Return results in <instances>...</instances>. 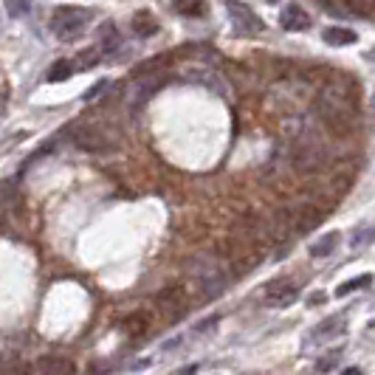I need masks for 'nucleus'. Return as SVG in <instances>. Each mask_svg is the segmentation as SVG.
Wrapping results in <instances>:
<instances>
[{
	"mask_svg": "<svg viewBox=\"0 0 375 375\" xmlns=\"http://www.w3.org/2000/svg\"><path fill=\"white\" fill-rule=\"evenodd\" d=\"M90 23V12L88 9H79V6H62L54 12L51 17V31L59 37V40H77L85 26Z\"/></svg>",
	"mask_w": 375,
	"mask_h": 375,
	"instance_id": "f257e3e1",
	"label": "nucleus"
},
{
	"mask_svg": "<svg viewBox=\"0 0 375 375\" xmlns=\"http://www.w3.org/2000/svg\"><path fill=\"white\" fill-rule=\"evenodd\" d=\"M192 274H195L198 288L203 291L206 299H212V296H217V294L226 291L229 276H226V271L221 268V263H214V260H209V257H198V260H192Z\"/></svg>",
	"mask_w": 375,
	"mask_h": 375,
	"instance_id": "f03ea898",
	"label": "nucleus"
},
{
	"mask_svg": "<svg viewBox=\"0 0 375 375\" xmlns=\"http://www.w3.org/2000/svg\"><path fill=\"white\" fill-rule=\"evenodd\" d=\"M161 85H164V77H161V74L133 79L130 88H128V105H130L133 110H141V108L150 102V97H152V93L159 90Z\"/></svg>",
	"mask_w": 375,
	"mask_h": 375,
	"instance_id": "7ed1b4c3",
	"label": "nucleus"
},
{
	"mask_svg": "<svg viewBox=\"0 0 375 375\" xmlns=\"http://www.w3.org/2000/svg\"><path fill=\"white\" fill-rule=\"evenodd\" d=\"M226 9H229V17H232L234 28H237V31H243V34H260V31L265 28V26H263V20H260L252 9H248V6L237 3V0H229Z\"/></svg>",
	"mask_w": 375,
	"mask_h": 375,
	"instance_id": "20e7f679",
	"label": "nucleus"
},
{
	"mask_svg": "<svg viewBox=\"0 0 375 375\" xmlns=\"http://www.w3.org/2000/svg\"><path fill=\"white\" fill-rule=\"evenodd\" d=\"M296 296H299V288L291 283V279H274L263 294L265 305H271V307H288V305L296 302Z\"/></svg>",
	"mask_w": 375,
	"mask_h": 375,
	"instance_id": "39448f33",
	"label": "nucleus"
},
{
	"mask_svg": "<svg viewBox=\"0 0 375 375\" xmlns=\"http://www.w3.org/2000/svg\"><path fill=\"white\" fill-rule=\"evenodd\" d=\"M74 141L79 144V147H85V150H90V152H105V150H110L113 144H116V139H110L108 133H102L99 128H79L77 130V136H74Z\"/></svg>",
	"mask_w": 375,
	"mask_h": 375,
	"instance_id": "423d86ee",
	"label": "nucleus"
},
{
	"mask_svg": "<svg viewBox=\"0 0 375 375\" xmlns=\"http://www.w3.org/2000/svg\"><path fill=\"white\" fill-rule=\"evenodd\" d=\"M74 361L62 356H43L34 361V375H74Z\"/></svg>",
	"mask_w": 375,
	"mask_h": 375,
	"instance_id": "0eeeda50",
	"label": "nucleus"
},
{
	"mask_svg": "<svg viewBox=\"0 0 375 375\" xmlns=\"http://www.w3.org/2000/svg\"><path fill=\"white\" fill-rule=\"evenodd\" d=\"M159 307L164 310V314L170 319H181L183 316V310H186V299H183V291L181 288H167L159 294Z\"/></svg>",
	"mask_w": 375,
	"mask_h": 375,
	"instance_id": "6e6552de",
	"label": "nucleus"
},
{
	"mask_svg": "<svg viewBox=\"0 0 375 375\" xmlns=\"http://www.w3.org/2000/svg\"><path fill=\"white\" fill-rule=\"evenodd\" d=\"M279 23H283V28H288V31H305V28H310V14L302 9V6H288L285 12H283V17H279Z\"/></svg>",
	"mask_w": 375,
	"mask_h": 375,
	"instance_id": "1a4fd4ad",
	"label": "nucleus"
},
{
	"mask_svg": "<svg viewBox=\"0 0 375 375\" xmlns=\"http://www.w3.org/2000/svg\"><path fill=\"white\" fill-rule=\"evenodd\" d=\"M358 37H356V31L350 28H341V26H333L325 31V43L327 45H353Z\"/></svg>",
	"mask_w": 375,
	"mask_h": 375,
	"instance_id": "9d476101",
	"label": "nucleus"
},
{
	"mask_svg": "<svg viewBox=\"0 0 375 375\" xmlns=\"http://www.w3.org/2000/svg\"><path fill=\"white\" fill-rule=\"evenodd\" d=\"M133 31H136L139 37H152L155 31H159V23L152 20L150 12H139V14L133 17Z\"/></svg>",
	"mask_w": 375,
	"mask_h": 375,
	"instance_id": "9b49d317",
	"label": "nucleus"
},
{
	"mask_svg": "<svg viewBox=\"0 0 375 375\" xmlns=\"http://www.w3.org/2000/svg\"><path fill=\"white\" fill-rule=\"evenodd\" d=\"M336 240H338V234L333 232V234H325L319 243H314L310 245V257H327L333 248H336Z\"/></svg>",
	"mask_w": 375,
	"mask_h": 375,
	"instance_id": "f8f14e48",
	"label": "nucleus"
},
{
	"mask_svg": "<svg viewBox=\"0 0 375 375\" xmlns=\"http://www.w3.org/2000/svg\"><path fill=\"white\" fill-rule=\"evenodd\" d=\"M74 74V65L68 59H59V62H54V65L48 68V82H62V79H68Z\"/></svg>",
	"mask_w": 375,
	"mask_h": 375,
	"instance_id": "ddd939ff",
	"label": "nucleus"
},
{
	"mask_svg": "<svg viewBox=\"0 0 375 375\" xmlns=\"http://www.w3.org/2000/svg\"><path fill=\"white\" fill-rule=\"evenodd\" d=\"M175 9L186 17H198L203 12V0H175Z\"/></svg>",
	"mask_w": 375,
	"mask_h": 375,
	"instance_id": "4468645a",
	"label": "nucleus"
},
{
	"mask_svg": "<svg viewBox=\"0 0 375 375\" xmlns=\"http://www.w3.org/2000/svg\"><path fill=\"white\" fill-rule=\"evenodd\" d=\"M372 283V276L369 274H361L358 279H350V283H345L338 291H336V296H347V294H353V291H358V288H367Z\"/></svg>",
	"mask_w": 375,
	"mask_h": 375,
	"instance_id": "2eb2a0df",
	"label": "nucleus"
},
{
	"mask_svg": "<svg viewBox=\"0 0 375 375\" xmlns=\"http://www.w3.org/2000/svg\"><path fill=\"white\" fill-rule=\"evenodd\" d=\"M119 43H121V40H119V34H116V26H110V23H108V26L102 28V48L110 54V51H116V48H119Z\"/></svg>",
	"mask_w": 375,
	"mask_h": 375,
	"instance_id": "dca6fc26",
	"label": "nucleus"
},
{
	"mask_svg": "<svg viewBox=\"0 0 375 375\" xmlns=\"http://www.w3.org/2000/svg\"><path fill=\"white\" fill-rule=\"evenodd\" d=\"M345 3H347V9H350V12L364 14V17L372 12V0H345Z\"/></svg>",
	"mask_w": 375,
	"mask_h": 375,
	"instance_id": "f3484780",
	"label": "nucleus"
},
{
	"mask_svg": "<svg viewBox=\"0 0 375 375\" xmlns=\"http://www.w3.org/2000/svg\"><path fill=\"white\" fill-rule=\"evenodd\" d=\"M79 65H82V68L99 65V48H88L85 54H79Z\"/></svg>",
	"mask_w": 375,
	"mask_h": 375,
	"instance_id": "a211bd4d",
	"label": "nucleus"
},
{
	"mask_svg": "<svg viewBox=\"0 0 375 375\" xmlns=\"http://www.w3.org/2000/svg\"><path fill=\"white\" fill-rule=\"evenodd\" d=\"M124 327H128V333H133V336H141L144 327H147V319L144 316H130L128 322H124Z\"/></svg>",
	"mask_w": 375,
	"mask_h": 375,
	"instance_id": "6ab92c4d",
	"label": "nucleus"
},
{
	"mask_svg": "<svg viewBox=\"0 0 375 375\" xmlns=\"http://www.w3.org/2000/svg\"><path fill=\"white\" fill-rule=\"evenodd\" d=\"M6 9H9L12 17H20V14L28 12V0H6Z\"/></svg>",
	"mask_w": 375,
	"mask_h": 375,
	"instance_id": "aec40b11",
	"label": "nucleus"
},
{
	"mask_svg": "<svg viewBox=\"0 0 375 375\" xmlns=\"http://www.w3.org/2000/svg\"><path fill=\"white\" fill-rule=\"evenodd\" d=\"M330 327H341V319H327V322H322V325L316 327V338L327 336V333H330ZM333 333H341V330H333Z\"/></svg>",
	"mask_w": 375,
	"mask_h": 375,
	"instance_id": "412c9836",
	"label": "nucleus"
},
{
	"mask_svg": "<svg viewBox=\"0 0 375 375\" xmlns=\"http://www.w3.org/2000/svg\"><path fill=\"white\" fill-rule=\"evenodd\" d=\"M338 356H341V353H338V350H336V353H330V356H327V358H322V361H319V364H316V369H319V372H327V369H330V367H333V364H336V361H338Z\"/></svg>",
	"mask_w": 375,
	"mask_h": 375,
	"instance_id": "4be33fe9",
	"label": "nucleus"
},
{
	"mask_svg": "<svg viewBox=\"0 0 375 375\" xmlns=\"http://www.w3.org/2000/svg\"><path fill=\"white\" fill-rule=\"evenodd\" d=\"M217 322H221V319H217V316H212V319H206V322H201V325H198L195 330H198V333H209V327H214Z\"/></svg>",
	"mask_w": 375,
	"mask_h": 375,
	"instance_id": "5701e85b",
	"label": "nucleus"
},
{
	"mask_svg": "<svg viewBox=\"0 0 375 375\" xmlns=\"http://www.w3.org/2000/svg\"><path fill=\"white\" fill-rule=\"evenodd\" d=\"M341 375H361V369H358V367H347V369L341 372Z\"/></svg>",
	"mask_w": 375,
	"mask_h": 375,
	"instance_id": "b1692460",
	"label": "nucleus"
},
{
	"mask_svg": "<svg viewBox=\"0 0 375 375\" xmlns=\"http://www.w3.org/2000/svg\"><path fill=\"white\" fill-rule=\"evenodd\" d=\"M0 113H3V108H0Z\"/></svg>",
	"mask_w": 375,
	"mask_h": 375,
	"instance_id": "393cba45",
	"label": "nucleus"
}]
</instances>
